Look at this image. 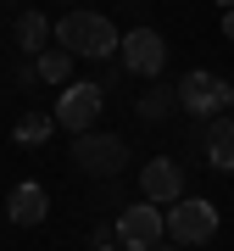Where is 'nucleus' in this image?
<instances>
[{"label":"nucleus","instance_id":"1","mask_svg":"<svg viewBox=\"0 0 234 251\" xmlns=\"http://www.w3.org/2000/svg\"><path fill=\"white\" fill-rule=\"evenodd\" d=\"M56 45L84 56V62H106V56H117V45H123V34L100 17V11H67L62 23H50Z\"/></svg>","mask_w":234,"mask_h":251},{"label":"nucleus","instance_id":"2","mask_svg":"<svg viewBox=\"0 0 234 251\" xmlns=\"http://www.w3.org/2000/svg\"><path fill=\"white\" fill-rule=\"evenodd\" d=\"M100 106H106V90H100L95 78H72V84H62V100H56V128H95V117H100Z\"/></svg>","mask_w":234,"mask_h":251},{"label":"nucleus","instance_id":"3","mask_svg":"<svg viewBox=\"0 0 234 251\" xmlns=\"http://www.w3.org/2000/svg\"><path fill=\"white\" fill-rule=\"evenodd\" d=\"M162 218H167L173 246H207L212 234H217V206H212V201H189V196H179Z\"/></svg>","mask_w":234,"mask_h":251},{"label":"nucleus","instance_id":"4","mask_svg":"<svg viewBox=\"0 0 234 251\" xmlns=\"http://www.w3.org/2000/svg\"><path fill=\"white\" fill-rule=\"evenodd\" d=\"M179 106L195 112V117H223V112L234 106V90L217 78V73L195 67V73H184V78H179Z\"/></svg>","mask_w":234,"mask_h":251},{"label":"nucleus","instance_id":"5","mask_svg":"<svg viewBox=\"0 0 234 251\" xmlns=\"http://www.w3.org/2000/svg\"><path fill=\"white\" fill-rule=\"evenodd\" d=\"M72 162H78L84 173H100V179H106V173H117L128 162V145L117 140V134H100V128H84L78 140H72Z\"/></svg>","mask_w":234,"mask_h":251},{"label":"nucleus","instance_id":"6","mask_svg":"<svg viewBox=\"0 0 234 251\" xmlns=\"http://www.w3.org/2000/svg\"><path fill=\"white\" fill-rule=\"evenodd\" d=\"M162 229H167V218H162L156 201H140V206H128V212H117V246L123 251H151L162 240Z\"/></svg>","mask_w":234,"mask_h":251},{"label":"nucleus","instance_id":"7","mask_svg":"<svg viewBox=\"0 0 234 251\" xmlns=\"http://www.w3.org/2000/svg\"><path fill=\"white\" fill-rule=\"evenodd\" d=\"M117 50H123V67L134 73V78H156V73L167 67V39L156 34V28H128Z\"/></svg>","mask_w":234,"mask_h":251},{"label":"nucleus","instance_id":"8","mask_svg":"<svg viewBox=\"0 0 234 251\" xmlns=\"http://www.w3.org/2000/svg\"><path fill=\"white\" fill-rule=\"evenodd\" d=\"M140 190H145V201H156V206H173V201L184 196V173H179V162H167V156L145 162V173H140Z\"/></svg>","mask_w":234,"mask_h":251},{"label":"nucleus","instance_id":"9","mask_svg":"<svg viewBox=\"0 0 234 251\" xmlns=\"http://www.w3.org/2000/svg\"><path fill=\"white\" fill-rule=\"evenodd\" d=\"M6 218H11V224H23V229L45 224V218H50V196H45V184H34V179L11 184V196H6Z\"/></svg>","mask_w":234,"mask_h":251},{"label":"nucleus","instance_id":"10","mask_svg":"<svg viewBox=\"0 0 234 251\" xmlns=\"http://www.w3.org/2000/svg\"><path fill=\"white\" fill-rule=\"evenodd\" d=\"M207 162L217 173H234V117H212V128H207Z\"/></svg>","mask_w":234,"mask_h":251},{"label":"nucleus","instance_id":"11","mask_svg":"<svg viewBox=\"0 0 234 251\" xmlns=\"http://www.w3.org/2000/svg\"><path fill=\"white\" fill-rule=\"evenodd\" d=\"M50 39V23H45V11H23L17 17V45L23 56H39V45Z\"/></svg>","mask_w":234,"mask_h":251},{"label":"nucleus","instance_id":"12","mask_svg":"<svg viewBox=\"0 0 234 251\" xmlns=\"http://www.w3.org/2000/svg\"><path fill=\"white\" fill-rule=\"evenodd\" d=\"M50 134H56V117H45V112H28V117H17V128H11L17 145H45Z\"/></svg>","mask_w":234,"mask_h":251},{"label":"nucleus","instance_id":"13","mask_svg":"<svg viewBox=\"0 0 234 251\" xmlns=\"http://www.w3.org/2000/svg\"><path fill=\"white\" fill-rule=\"evenodd\" d=\"M34 67H39L45 84H67V78H72V50H62V45H56V50H39Z\"/></svg>","mask_w":234,"mask_h":251},{"label":"nucleus","instance_id":"14","mask_svg":"<svg viewBox=\"0 0 234 251\" xmlns=\"http://www.w3.org/2000/svg\"><path fill=\"white\" fill-rule=\"evenodd\" d=\"M167 106H173V95H167V90H151V95L140 100V112H145V117H162Z\"/></svg>","mask_w":234,"mask_h":251},{"label":"nucleus","instance_id":"15","mask_svg":"<svg viewBox=\"0 0 234 251\" xmlns=\"http://www.w3.org/2000/svg\"><path fill=\"white\" fill-rule=\"evenodd\" d=\"M223 39H234V6L223 11Z\"/></svg>","mask_w":234,"mask_h":251},{"label":"nucleus","instance_id":"16","mask_svg":"<svg viewBox=\"0 0 234 251\" xmlns=\"http://www.w3.org/2000/svg\"><path fill=\"white\" fill-rule=\"evenodd\" d=\"M151 251H179V246H162V240H156V246H151Z\"/></svg>","mask_w":234,"mask_h":251},{"label":"nucleus","instance_id":"17","mask_svg":"<svg viewBox=\"0 0 234 251\" xmlns=\"http://www.w3.org/2000/svg\"><path fill=\"white\" fill-rule=\"evenodd\" d=\"M217 6H223V11H229V6H234V0H217Z\"/></svg>","mask_w":234,"mask_h":251},{"label":"nucleus","instance_id":"18","mask_svg":"<svg viewBox=\"0 0 234 251\" xmlns=\"http://www.w3.org/2000/svg\"><path fill=\"white\" fill-rule=\"evenodd\" d=\"M95 251H112V246H95Z\"/></svg>","mask_w":234,"mask_h":251}]
</instances>
